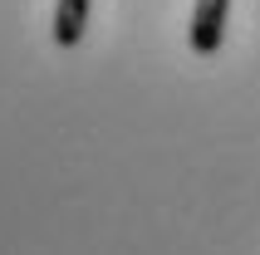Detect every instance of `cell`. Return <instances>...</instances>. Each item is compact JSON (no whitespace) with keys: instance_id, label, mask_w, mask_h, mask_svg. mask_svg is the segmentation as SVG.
Returning a JSON list of instances; mask_svg holds the SVG:
<instances>
[{"instance_id":"6da1fadb","label":"cell","mask_w":260,"mask_h":255,"mask_svg":"<svg viewBox=\"0 0 260 255\" xmlns=\"http://www.w3.org/2000/svg\"><path fill=\"white\" fill-rule=\"evenodd\" d=\"M226 20H231V0H191V29H187L191 49L216 54L226 40Z\"/></svg>"},{"instance_id":"7a4b0ae2","label":"cell","mask_w":260,"mask_h":255,"mask_svg":"<svg viewBox=\"0 0 260 255\" xmlns=\"http://www.w3.org/2000/svg\"><path fill=\"white\" fill-rule=\"evenodd\" d=\"M88 5H93V0H59V5H54V44L74 49V44L84 40V29H88Z\"/></svg>"}]
</instances>
